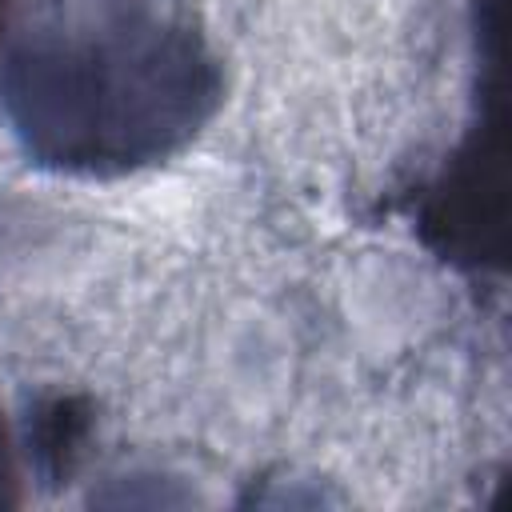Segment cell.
Instances as JSON below:
<instances>
[{"mask_svg": "<svg viewBox=\"0 0 512 512\" xmlns=\"http://www.w3.org/2000/svg\"><path fill=\"white\" fill-rule=\"evenodd\" d=\"M224 104L192 0H24L0 52V108L48 172L112 180L180 156Z\"/></svg>", "mask_w": 512, "mask_h": 512, "instance_id": "obj_1", "label": "cell"}, {"mask_svg": "<svg viewBox=\"0 0 512 512\" xmlns=\"http://www.w3.org/2000/svg\"><path fill=\"white\" fill-rule=\"evenodd\" d=\"M476 96V120L416 200L420 240L456 268H504V52L492 44Z\"/></svg>", "mask_w": 512, "mask_h": 512, "instance_id": "obj_2", "label": "cell"}, {"mask_svg": "<svg viewBox=\"0 0 512 512\" xmlns=\"http://www.w3.org/2000/svg\"><path fill=\"white\" fill-rule=\"evenodd\" d=\"M20 504V444L8 424V412L0 408V508Z\"/></svg>", "mask_w": 512, "mask_h": 512, "instance_id": "obj_3", "label": "cell"}, {"mask_svg": "<svg viewBox=\"0 0 512 512\" xmlns=\"http://www.w3.org/2000/svg\"><path fill=\"white\" fill-rule=\"evenodd\" d=\"M12 4H16V0H0V36H4V28H8V16H12Z\"/></svg>", "mask_w": 512, "mask_h": 512, "instance_id": "obj_4", "label": "cell"}]
</instances>
